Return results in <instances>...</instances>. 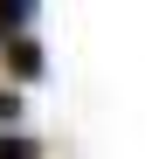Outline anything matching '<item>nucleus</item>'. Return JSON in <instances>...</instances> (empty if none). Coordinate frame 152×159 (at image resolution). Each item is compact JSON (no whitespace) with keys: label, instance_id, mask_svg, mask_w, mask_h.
<instances>
[{"label":"nucleus","instance_id":"nucleus-3","mask_svg":"<svg viewBox=\"0 0 152 159\" xmlns=\"http://www.w3.org/2000/svg\"><path fill=\"white\" fill-rule=\"evenodd\" d=\"M0 159H42V145L21 139V131H0Z\"/></svg>","mask_w":152,"mask_h":159},{"label":"nucleus","instance_id":"nucleus-1","mask_svg":"<svg viewBox=\"0 0 152 159\" xmlns=\"http://www.w3.org/2000/svg\"><path fill=\"white\" fill-rule=\"evenodd\" d=\"M0 56H7V76H14V83H35V76H42V48H35L28 35L0 42Z\"/></svg>","mask_w":152,"mask_h":159},{"label":"nucleus","instance_id":"nucleus-2","mask_svg":"<svg viewBox=\"0 0 152 159\" xmlns=\"http://www.w3.org/2000/svg\"><path fill=\"white\" fill-rule=\"evenodd\" d=\"M42 0H0V42H14V35H28V21H35Z\"/></svg>","mask_w":152,"mask_h":159},{"label":"nucleus","instance_id":"nucleus-4","mask_svg":"<svg viewBox=\"0 0 152 159\" xmlns=\"http://www.w3.org/2000/svg\"><path fill=\"white\" fill-rule=\"evenodd\" d=\"M21 118V90H0V125H14Z\"/></svg>","mask_w":152,"mask_h":159}]
</instances>
